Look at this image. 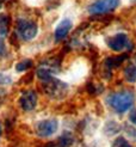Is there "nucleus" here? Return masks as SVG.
Instances as JSON below:
<instances>
[{
	"mask_svg": "<svg viewBox=\"0 0 136 147\" xmlns=\"http://www.w3.org/2000/svg\"><path fill=\"white\" fill-rule=\"evenodd\" d=\"M111 108L119 114L128 111L134 104V94L130 91H122L113 93L107 98Z\"/></svg>",
	"mask_w": 136,
	"mask_h": 147,
	"instance_id": "nucleus-1",
	"label": "nucleus"
},
{
	"mask_svg": "<svg viewBox=\"0 0 136 147\" xmlns=\"http://www.w3.org/2000/svg\"><path fill=\"white\" fill-rule=\"evenodd\" d=\"M37 24L29 19H19L17 22V34L23 41H30L37 35Z\"/></svg>",
	"mask_w": 136,
	"mask_h": 147,
	"instance_id": "nucleus-2",
	"label": "nucleus"
},
{
	"mask_svg": "<svg viewBox=\"0 0 136 147\" xmlns=\"http://www.w3.org/2000/svg\"><path fill=\"white\" fill-rule=\"evenodd\" d=\"M119 4V0H96L88 6V12L91 14H103L113 11Z\"/></svg>",
	"mask_w": 136,
	"mask_h": 147,
	"instance_id": "nucleus-3",
	"label": "nucleus"
},
{
	"mask_svg": "<svg viewBox=\"0 0 136 147\" xmlns=\"http://www.w3.org/2000/svg\"><path fill=\"white\" fill-rule=\"evenodd\" d=\"M57 128H59V122L56 119H48L40 121L36 124V133L41 138H48L52 136L54 133H56Z\"/></svg>",
	"mask_w": 136,
	"mask_h": 147,
	"instance_id": "nucleus-4",
	"label": "nucleus"
},
{
	"mask_svg": "<svg viewBox=\"0 0 136 147\" xmlns=\"http://www.w3.org/2000/svg\"><path fill=\"white\" fill-rule=\"evenodd\" d=\"M129 45H130V41H129L128 35L124 32L116 34L115 36H112V37L107 40V46L113 51H122L125 48H128Z\"/></svg>",
	"mask_w": 136,
	"mask_h": 147,
	"instance_id": "nucleus-5",
	"label": "nucleus"
},
{
	"mask_svg": "<svg viewBox=\"0 0 136 147\" xmlns=\"http://www.w3.org/2000/svg\"><path fill=\"white\" fill-rule=\"evenodd\" d=\"M64 89H66V84L53 77L44 82V90L52 97H57L59 94H62Z\"/></svg>",
	"mask_w": 136,
	"mask_h": 147,
	"instance_id": "nucleus-6",
	"label": "nucleus"
},
{
	"mask_svg": "<svg viewBox=\"0 0 136 147\" xmlns=\"http://www.w3.org/2000/svg\"><path fill=\"white\" fill-rule=\"evenodd\" d=\"M20 107L25 111H31L37 105V94L32 90H27L25 92H23V94L20 96L19 99Z\"/></svg>",
	"mask_w": 136,
	"mask_h": 147,
	"instance_id": "nucleus-7",
	"label": "nucleus"
},
{
	"mask_svg": "<svg viewBox=\"0 0 136 147\" xmlns=\"http://www.w3.org/2000/svg\"><path fill=\"white\" fill-rule=\"evenodd\" d=\"M73 28V23L70 19H63L60 22V24L56 26L54 31V37L56 42H60L67 37V35L69 34L70 29Z\"/></svg>",
	"mask_w": 136,
	"mask_h": 147,
	"instance_id": "nucleus-8",
	"label": "nucleus"
},
{
	"mask_svg": "<svg viewBox=\"0 0 136 147\" xmlns=\"http://www.w3.org/2000/svg\"><path fill=\"white\" fill-rule=\"evenodd\" d=\"M10 17L5 13H0V35L5 36L9 34L10 29Z\"/></svg>",
	"mask_w": 136,
	"mask_h": 147,
	"instance_id": "nucleus-9",
	"label": "nucleus"
},
{
	"mask_svg": "<svg viewBox=\"0 0 136 147\" xmlns=\"http://www.w3.org/2000/svg\"><path fill=\"white\" fill-rule=\"evenodd\" d=\"M125 59H127V55L111 56V57H107L105 60V65L107 66V68H115V67H117V66H119Z\"/></svg>",
	"mask_w": 136,
	"mask_h": 147,
	"instance_id": "nucleus-10",
	"label": "nucleus"
},
{
	"mask_svg": "<svg viewBox=\"0 0 136 147\" xmlns=\"http://www.w3.org/2000/svg\"><path fill=\"white\" fill-rule=\"evenodd\" d=\"M124 77L127 82L129 83H135L136 82V66L130 65L124 69Z\"/></svg>",
	"mask_w": 136,
	"mask_h": 147,
	"instance_id": "nucleus-11",
	"label": "nucleus"
},
{
	"mask_svg": "<svg viewBox=\"0 0 136 147\" xmlns=\"http://www.w3.org/2000/svg\"><path fill=\"white\" fill-rule=\"evenodd\" d=\"M73 141L74 140H73V138H72V135L66 133V134H63V135L60 136L59 145H60V147H69L72 144H73Z\"/></svg>",
	"mask_w": 136,
	"mask_h": 147,
	"instance_id": "nucleus-12",
	"label": "nucleus"
},
{
	"mask_svg": "<svg viewBox=\"0 0 136 147\" xmlns=\"http://www.w3.org/2000/svg\"><path fill=\"white\" fill-rule=\"evenodd\" d=\"M32 66V61L30 59H26V60H23V61H19L17 65H16V69L18 72H24V71H27Z\"/></svg>",
	"mask_w": 136,
	"mask_h": 147,
	"instance_id": "nucleus-13",
	"label": "nucleus"
},
{
	"mask_svg": "<svg viewBox=\"0 0 136 147\" xmlns=\"http://www.w3.org/2000/svg\"><path fill=\"white\" fill-rule=\"evenodd\" d=\"M112 147H133V146L128 142L125 138L119 136L117 139H115V141L112 142Z\"/></svg>",
	"mask_w": 136,
	"mask_h": 147,
	"instance_id": "nucleus-14",
	"label": "nucleus"
},
{
	"mask_svg": "<svg viewBox=\"0 0 136 147\" xmlns=\"http://www.w3.org/2000/svg\"><path fill=\"white\" fill-rule=\"evenodd\" d=\"M5 53H6V47H5V43H4V41L0 38V56H3V55H5Z\"/></svg>",
	"mask_w": 136,
	"mask_h": 147,
	"instance_id": "nucleus-15",
	"label": "nucleus"
},
{
	"mask_svg": "<svg viewBox=\"0 0 136 147\" xmlns=\"http://www.w3.org/2000/svg\"><path fill=\"white\" fill-rule=\"evenodd\" d=\"M129 120H130L135 126H136V109L135 110H133V111L130 113V116H129Z\"/></svg>",
	"mask_w": 136,
	"mask_h": 147,
	"instance_id": "nucleus-16",
	"label": "nucleus"
},
{
	"mask_svg": "<svg viewBox=\"0 0 136 147\" xmlns=\"http://www.w3.org/2000/svg\"><path fill=\"white\" fill-rule=\"evenodd\" d=\"M4 1H5V0H0V6L3 5V3H4Z\"/></svg>",
	"mask_w": 136,
	"mask_h": 147,
	"instance_id": "nucleus-17",
	"label": "nucleus"
},
{
	"mask_svg": "<svg viewBox=\"0 0 136 147\" xmlns=\"http://www.w3.org/2000/svg\"><path fill=\"white\" fill-rule=\"evenodd\" d=\"M1 131H3V129H1V126H0V136H1Z\"/></svg>",
	"mask_w": 136,
	"mask_h": 147,
	"instance_id": "nucleus-18",
	"label": "nucleus"
},
{
	"mask_svg": "<svg viewBox=\"0 0 136 147\" xmlns=\"http://www.w3.org/2000/svg\"><path fill=\"white\" fill-rule=\"evenodd\" d=\"M135 60H136V59H135Z\"/></svg>",
	"mask_w": 136,
	"mask_h": 147,
	"instance_id": "nucleus-19",
	"label": "nucleus"
}]
</instances>
